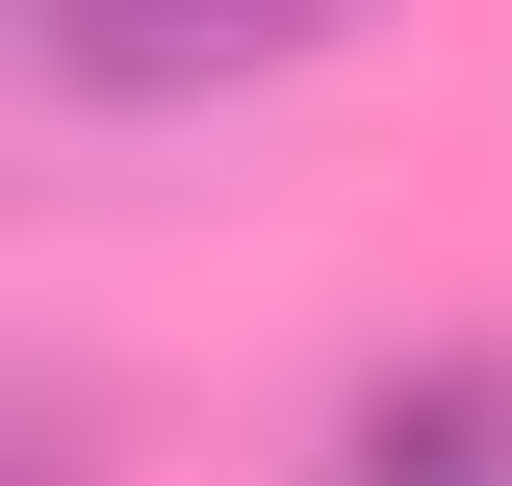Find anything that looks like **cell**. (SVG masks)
I'll use <instances>...</instances> for the list:
<instances>
[{
	"label": "cell",
	"instance_id": "obj_1",
	"mask_svg": "<svg viewBox=\"0 0 512 486\" xmlns=\"http://www.w3.org/2000/svg\"><path fill=\"white\" fill-rule=\"evenodd\" d=\"M308 52H359V0H26L52 128H205V103H282Z\"/></svg>",
	"mask_w": 512,
	"mask_h": 486
},
{
	"label": "cell",
	"instance_id": "obj_2",
	"mask_svg": "<svg viewBox=\"0 0 512 486\" xmlns=\"http://www.w3.org/2000/svg\"><path fill=\"white\" fill-rule=\"evenodd\" d=\"M333 486H512V359H487V333L359 359V384H333Z\"/></svg>",
	"mask_w": 512,
	"mask_h": 486
}]
</instances>
